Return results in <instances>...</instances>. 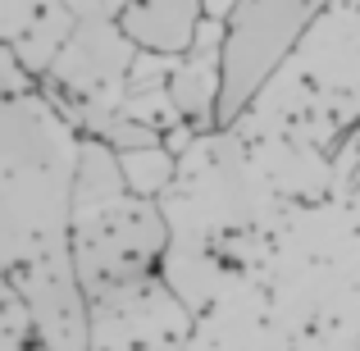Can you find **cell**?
Listing matches in <instances>:
<instances>
[{
    "mask_svg": "<svg viewBox=\"0 0 360 351\" xmlns=\"http://www.w3.org/2000/svg\"><path fill=\"white\" fill-rule=\"evenodd\" d=\"M0 242L5 283L23 292L46 351H91V306L73 264L82 137L55 101L18 91L0 119Z\"/></svg>",
    "mask_w": 360,
    "mask_h": 351,
    "instance_id": "6da1fadb",
    "label": "cell"
},
{
    "mask_svg": "<svg viewBox=\"0 0 360 351\" xmlns=\"http://www.w3.org/2000/svg\"><path fill=\"white\" fill-rule=\"evenodd\" d=\"M169 255V224L150 196H119L87 205L73 219V264L91 315L141 301L160 283Z\"/></svg>",
    "mask_w": 360,
    "mask_h": 351,
    "instance_id": "7a4b0ae2",
    "label": "cell"
},
{
    "mask_svg": "<svg viewBox=\"0 0 360 351\" xmlns=\"http://www.w3.org/2000/svg\"><path fill=\"white\" fill-rule=\"evenodd\" d=\"M333 0H233L219 46L214 128H233Z\"/></svg>",
    "mask_w": 360,
    "mask_h": 351,
    "instance_id": "3957f363",
    "label": "cell"
},
{
    "mask_svg": "<svg viewBox=\"0 0 360 351\" xmlns=\"http://www.w3.org/2000/svg\"><path fill=\"white\" fill-rule=\"evenodd\" d=\"M205 18H210L205 0H128V5L119 9L123 37H128L137 51L169 55V60L192 55Z\"/></svg>",
    "mask_w": 360,
    "mask_h": 351,
    "instance_id": "277c9868",
    "label": "cell"
},
{
    "mask_svg": "<svg viewBox=\"0 0 360 351\" xmlns=\"http://www.w3.org/2000/svg\"><path fill=\"white\" fill-rule=\"evenodd\" d=\"M119 165H123V178H128V192L155 201L174 183L178 160H174V146H141V151H123Z\"/></svg>",
    "mask_w": 360,
    "mask_h": 351,
    "instance_id": "5b68a950",
    "label": "cell"
}]
</instances>
